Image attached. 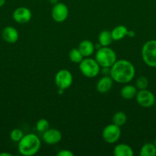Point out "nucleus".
<instances>
[{"instance_id":"obj_16","label":"nucleus","mask_w":156,"mask_h":156,"mask_svg":"<svg viewBox=\"0 0 156 156\" xmlns=\"http://www.w3.org/2000/svg\"><path fill=\"white\" fill-rule=\"evenodd\" d=\"M137 92L138 91L136 87L131 85H127L121 89L120 94L124 99L129 100V99H132L133 98L136 97Z\"/></svg>"},{"instance_id":"obj_20","label":"nucleus","mask_w":156,"mask_h":156,"mask_svg":"<svg viewBox=\"0 0 156 156\" xmlns=\"http://www.w3.org/2000/svg\"><path fill=\"white\" fill-rule=\"evenodd\" d=\"M127 116L122 111H118L113 115V123L119 126H122L126 123Z\"/></svg>"},{"instance_id":"obj_29","label":"nucleus","mask_w":156,"mask_h":156,"mask_svg":"<svg viewBox=\"0 0 156 156\" xmlns=\"http://www.w3.org/2000/svg\"><path fill=\"white\" fill-rule=\"evenodd\" d=\"M50 1V2L51 3V4H57L58 3V0H49Z\"/></svg>"},{"instance_id":"obj_7","label":"nucleus","mask_w":156,"mask_h":156,"mask_svg":"<svg viewBox=\"0 0 156 156\" xmlns=\"http://www.w3.org/2000/svg\"><path fill=\"white\" fill-rule=\"evenodd\" d=\"M54 81L58 88L65 90L72 85L73 76L67 69H61L57 73Z\"/></svg>"},{"instance_id":"obj_11","label":"nucleus","mask_w":156,"mask_h":156,"mask_svg":"<svg viewBox=\"0 0 156 156\" xmlns=\"http://www.w3.org/2000/svg\"><path fill=\"white\" fill-rule=\"evenodd\" d=\"M62 134L57 129H48L43 133V140L48 145H54L61 142Z\"/></svg>"},{"instance_id":"obj_10","label":"nucleus","mask_w":156,"mask_h":156,"mask_svg":"<svg viewBox=\"0 0 156 156\" xmlns=\"http://www.w3.org/2000/svg\"><path fill=\"white\" fill-rule=\"evenodd\" d=\"M32 12L26 7L17 8L13 12V19L18 24H26L32 18Z\"/></svg>"},{"instance_id":"obj_30","label":"nucleus","mask_w":156,"mask_h":156,"mask_svg":"<svg viewBox=\"0 0 156 156\" xmlns=\"http://www.w3.org/2000/svg\"><path fill=\"white\" fill-rule=\"evenodd\" d=\"M154 146H155V148H156V140H155V141H154Z\"/></svg>"},{"instance_id":"obj_19","label":"nucleus","mask_w":156,"mask_h":156,"mask_svg":"<svg viewBox=\"0 0 156 156\" xmlns=\"http://www.w3.org/2000/svg\"><path fill=\"white\" fill-rule=\"evenodd\" d=\"M141 156H155L156 148L154 143H148L142 146L140 150Z\"/></svg>"},{"instance_id":"obj_15","label":"nucleus","mask_w":156,"mask_h":156,"mask_svg":"<svg viewBox=\"0 0 156 156\" xmlns=\"http://www.w3.org/2000/svg\"><path fill=\"white\" fill-rule=\"evenodd\" d=\"M113 154L116 156H132L134 155L132 149L126 144H119L114 148Z\"/></svg>"},{"instance_id":"obj_14","label":"nucleus","mask_w":156,"mask_h":156,"mask_svg":"<svg viewBox=\"0 0 156 156\" xmlns=\"http://www.w3.org/2000/svg\"><path fill=\"white\" fill-rule=\"evenodd\" d=\"M94 49L95 47L93 44L88 40H84V41H81L78 47V50L80 51L84 57H88V56H91L94 51Z\"/></svg>"},{"instance_id":"obj_4","label":"nucleus","mask_w":156,"mask_h":156,"mask_svg":"<svg viewBox=\"0 0 156 156\" xmlns=\"http://www.w3.org/2000/svg\"><path fill=\"white\" fill-rule=\"evenodd\" d=\"M142 57L148 66L156 68V40H151L144 44L142 48Z\"/></svg>"},{"instance_id":"obj_13","label":"nucleus","mask_w":156,"mask_h":156,"mask_svg":"<svg viewBox=\"0 0 156 156\" xmlns=\"http://www.w3.org/2000/svg\"><path fill=\"white\" fill-rule=\"evenodd\" d=\"M113 80L110 76H105L101 78L96 84V89L99 93H106L113 87Z\"/></svg>"},{"instance_id":"obj_31","label":"nucleus","mask_w":156,"mask_h":156,"mask_svg":"<svg viewBox=\"0 0 156 156\" xmlns=\"http://www.w3.org/2000/svg\"><path fill=\"white\" fill-rule=\"evenodd\" d=\"M154 105H155V108H156V101H155V103H154Z\"/></svg>"},{"instance_id":"obj_3","label":"nucleus","mask_w":156,"mask_h":156,"mask_svg":"<svg viewBox=\"0 0 156 156\" xmlns=\"http://www.w3.org/2000/svg\"><path fill=\"white\" fill-rule=\"evenodd\" d=\"M95 59L100 67L110 68L116 62V54L114 50L110 47H102L98 49Z\"/></svg>"},{"instance_id":"obj_12","label":"nucleus","mask_w":156,"mask_h":156,"mask_svg":"<svg viewBox=\"0 0 156 156\" xmlns=\"http://www.w3.org/2000/svg\"><path fill=\"white\" fill-rule=\"evenodd\" d=\"M2 37L6 42L9 44H15L18 40V32L16 29L12 26L5 27L2 33Z\"/></svg>"},{"instance_id":"obj_23","label":"nucleus","mask_w":156,"mask_h":156,"mask_svg":"<svg viewBox=\"0 0 156 156\" xmlns=\"http://www.w3.org/2000/svg\"><path fill=\"white\" fill-rule=\"evenodd\" d=\"M148 86V79L145 76H140L136 80V88L139 90L146 89Z\"/></svg>"},{"instance_id":"obj_26","label":"nucleus","mask_w":156,"mask_h":156,"mask_svg":"<svg viewBox=\"0 0 156 156\" xmlns=\"http://www.w3.org/2000/svg\"><path fill=\"white\" fill-rule=\"evenodd\" d=\"M12 155L10 153H8V152H1L0 153V156H12Z\"/></svg>"},{"instance_id":"obj_17","label":"nucleus","mask_w":156,"mask_h":156,"mask_svg":"<svg viewBox=\"0 0 156 156\" xmlns=\"http://www.w3.org/2000/svg\"><path fill=\"white\" fill-rule=\"evenodd\" d=\"M128 31L127 27L124 25H119L114 27L111 31L113 41H119V40L122 39L128 34Z\"/></svg>"},{"instance_id":"obj_28","label":"nucleus","mask_w":156,"mask_h":156,"mask_svg":"<svg viewBox=\"0 0 156 156\" xmlns=\"http://www.w3.org/2000/svg\"><path fill=\"white\" fill-rule=\"evenodd\" d=\"M127 35H129L130 37H134L135 36V33L133 31H128V34Z\"/></svg>"},{"instance_id":"obj_18","label":"nucleus","mask_w":156,"mask_h":156,"mask_svg":"<svg viewBox=\"0 0 156 156\" xmlns=\"http://www.w3.org/2000/svg\"><path fill=\"white\" fill-rule=\"evenodd\" d=\"M98 41H99V44L102 47H108V46H110L113 41L111 31L103 30V31L101 32L99 35V37H98Z\"/></svg>"},{"instance_id":"obj_22","label":"nucleus","mask_w":156,"mask_h":156,"mask_svg":"<svg viewBox=\"0 0 156 156\" xmlns=\"http://www.w3.org/2000/svg\"><path fill=\"white\" fill-rule=\"evenodd\" d=\"M50 123L46 119H40L36 123V129L40 133H44L49 129Z\"/></svg>"},{"instance_id":"obj_1","label":"nucleus","mask_w":156,"mask_h":156,"mask_svg":"<svg viewBox=\"0 0 156 156\" xmlns=\"http://www.w3.org/2000/svg\"><path fill=\"white\" fill-rule=\"evenodd\" d=\"M136 69L131 62L125 59L116 60L110 67V77L118 83H128L135 77Z\"/></svg>"},{"instance_id":"obj_9","label":"nucleus","mask_w":156,"mask_h":156,"mask_svg":"<svg viewBox=\"0 0 156 156\" xmlns=\"http://www.w3.org/2000/svg\"><path fill=\"white\" fill-rule=\"evenodd\" d=\"M68 8L62 2H58L54 5L51 11L52 18L56 22H63L68 17Z\"/></svg>"},{"instance_id":"obj_25","label":"nucleus","mask_w":156,"mask_h":156,"mask_svg":"<svg viewBox=\"0 0 156 156\" xmlns=\"http://www.w3.org/2000/svg\"><path fill=\"white\" fill-rule=\"evenodd\" d=\"M58 156H73L74 154L72 152H70V150H67V149H63V150L60 151L58 154Z\"/></svg>"},{"instance_id":"obj_8","label":"nucleus","mask_w":156,"mask_h":156,"mask_svg":"<svg viewBox=\"0 0 156 156\" xmlns=\"http://www.w3.org/2000/svg\"><path fill=\"white\" fill-rule=\"evenodd\" d=\"M103 140L108 143H115L119 140L121 136L120 126L114 124L107 125L102 133Z\"/></svg>"},{"instance_id":"obj_6","label":"nucleus","mask_w":156,"mask_h":156,"mask_svg":"<svg viewBox=\"0 0 156 156\" xmlns=\"http://www.w3.org/2000/svg\"><path fill=\"white\" fill-rule=\"evenodd\" d=\"M136 101L141 107L145 108H149L154 105L155 96L151 91L146 89L139 90L136 95Z\"/></svg>"},{"instance_id":"obj_2","label":"nucleus","mask_w":156,"mask_h":156,"mask_svg":"<svg viewBox=\"0 0 156 156\" xmlns=\"http://www.w3.org/2000/svg\"><path fill=\"white\" fill-rule=\"evenodd\" d=\"M18 143V151L20 154L24 156L35 155L41 148L40 139L33 133L24 135Z\"/></svg>"},{"instance_id":"obj_21","label":"nucleus","mask_w":156,"mask_h":156,"mask_svg":"<svg viewBox=\"0 0 156 156\" xmlns=\"http://www.w3.org/2000/svg\"><path fill=\"white\" fill-rule=\"evenodd\" d=\"M84 56H83L80 51L78 50V48L72 49L69 53V58H70V61H72L74 63H80L84 59Z\"/></svg>"},{"instance_id":"obj_24","label":"nucleus","mask_w":156,"mask_h":156,"mask_svg":"<svg viewBox=\"0 0 156 156\" xmlns=\"http://www.w3.org/2000/svg\"><path fill=\"white\" fill-rule=\"evenodd\" d=\"M24 136V133L19 129H15L11 132L10 139L14 142H19Z\"/></svg>"},{"instance_id":"obj_5","label":"nucleus","mask_w":156,"mask_h":156,"mask_svg":"<svg viewBox=\"0 0 156 156\" xmlns=\"http://www.w3.org/2000/svg\"><path fill=\"white\" fill-rule=\"evenodd\" d=\"M79 69L81 73L87 78H94L99 74L100 66L96 59L91 58L84 59L79 65Z\"/></svg>"},{"instance_id":"obj_27","label":"nucleus","mask_w":156,"mask_h":156,"mask_svg":"<svg viewBox=\"0 0 156 156\" xmlns=\"http://www.w3.org/2000/svg\"><path fill=\"white\" fill-rule=\"evenodd\" d=\"M6 0H0V7L4 5L5 3H6Z\"/></svg>"}]
</instances>
